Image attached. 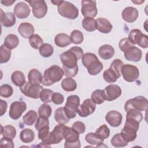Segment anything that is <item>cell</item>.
<instances>
[{
  "mask_svg": "<svg viewBox=\"0 0 148 148\" xmlns=\"http://www.w3.org/2000/svg\"><path fill=\"white\" fill-rule=\"evenodd\" d=\"M124 56L125 59L128 61L138 62L142 58V53L140 49L134 45L124 52Z\"/></svg>",
  "mask_w": 148,
  "mask_h": 148,
  "instance_id": "cell-16",
  "label": "cell"
},
{
  "mask_svg": "<svg viewBox=\"0 0 148 148\" xmlns=\"http://www.w3.org/2000/svg\"><path fill=\"white\" fill-rule=\"evenodd\" d=\"M54 119L57 123L63 124L67 123L69 120V119L67 117L63 107L58 108L56 110L54 113Z\"/></svg>",
  "mask_w": 148,
  "mask_h": 148,
  "instance_id": "cell-28",
  "label": "cell"
},
{
  "mask_svg": "<svg viewBox=\"0 0 148 148\" xmlns=\"http://www.w3.org/2000/svg\"><path fill=\"white\" fill-rule=\"evenodd\" d=\"M20 138L24 143H30L32 142L35 138L34 132L29 128H25L21 131Z\"/></svg>",
  "mask_w": 148,
  "mask_h": 148,
  "instance_id": "cell-32",
  "label": "cell"
},
{
  "mask_svg": "<svg viewBox=\"0 0 148 148\" xmlns=\"http://www.w3.org/2000/svg\"><path fill=\"white\" fill-rule=\"evenodd\" d=\"M1 23L5 27H10L16 23V17L12 12L4 13L1 9Z\"/></svg>",
  "mask_w": 148,
  "mask_h": 148,
  "instance_id": "cell-20",
  "label": "cell"
},
{
  "mask_svg": "<svg viewBox=\"0 0 148 148\" xmlns=\"http://www.w3.org/2000/svg\"><path fill=\"white\" fill-rule=\"evenodd\" d=\"M54 94V91L50 89L45 88L42 90L40 93L39 98L40 100L44 103H49L52 101V96Z\"/></svg>",
  "mask_w": 148,
  "mask_h": 148,
  "instance_id": "cell-42",
  "label": "cell"
},
{
  "mask_svg": "<svg viewBox=\"0 0 148 148\" xmlns=\"http://www.w3.org/2000/svg\"><path fill=\"white\" fill-rule=\"evenodd\" d=\"M11 80L13 83L18 87L22 86L25 82L24 73L19 71H14L11 75Z\"/></svg>",
  "mask_w": 148,
  "mask_h": 148,
  "instance_id": "cell-31",
  "label": "cell"
},
{
  "mask_svg": "<svg viewBox=\"0 0 148 148\" xmlns=\"http://www.w3.org/2000/svg\"><path fill=\"white\" fill-rule=\"evenodd\" d=\"M49 129V127L46 126L38 130V138L42 140V141L45 140L49 136V135L50 132Z\"/></svg>",
  "mask_w": 148,
  "mask_h": 148,
  "instance_id": "cell-54",
  "label": "cell"
},
{
  "mask_svg": "<svg viewBox=\"0 0 148 148\" xmlns=\"http://www.w3.org/2000/svg\"><path fill=\"white\" fill-rule=\"evenodd\" d=\"M105 99L112 101L118 98L121 95V89L117 84H112L103 90Z\"/></svg>",
  "mask_w": 148,
  "mask_h": 148,
  "instance_id": "cell-13",
  "label": "cell"
},
{
  "mask_svg": "<svg viewBox=\"0 0 148 148\" xmlns=\"http://www.w3.org/2000/svg\"><path fill=\"white\" fill-rule=\"evenodd\" d=\"M121 75L125 81L134 82L139 77V71L138 68L135 65L124 64L121 68Z\"/></svg>",
  "mask_w": 148,
  "mask_h": 148,
  "instance_id": "cell-9",
  "label": "cell"
},
{
  "mask_svg": "<svg viewBox=\"0 0 148 148\" xmlns=\"http://www.w3.org/2000/svg\"><path fill=\"white\" fill-rule=\"evenodd\" d=\"M111 143L115 147H123L128 145V142L124 140L121 133L116 134L112 137Z\"/></svg>",
  "mask_w": 148,
  "mask_h": 148,
  "instance_id": "cell-37",
  "label": "cell"
},
{
  "mask_svg": "<svg viewBox=\"0 0 148 148\" xmlns=\"http://www.w3.org/2000/svg\"><path fill=\"white\" fill-rule=\"evenodd\" d=\"M19 44V39L17 35L12 34L8 35L4 40L3 45L9 49H14Z\"/></svg>",
  "mask_w": 148,
  "mask_h": 148,
  "instance_id": "cell-25",
  "label": "cell"
},
{
  "mask_svg": "<svg viewBox=\"0 0 148 148\" xmlns=\"http://www.w3.org/2000/svg\"><path fill=\"white\" fill-rule=\"evenodd\" d=\"M97 29L103 33V34H108L109 33L113 28V26L110 22L105 18H98L97 19Z\"/></svg>",
  "mask_w": 148,
  "mask_h": 148,
  "instance_id": "cell-23",
  "label": "cell"
},
{
  "mask_svg": "<svg viewBox=\"0 0 148 148\" xmlns=\"http://www.w3.org/2000/svg\"><path fill=\"white\" fill-rule=\"evenodd\" d=\"M105 120L112 127H117L121 124L123 116L118 111L110 110L106 113Z\"/></svg>",
  "mask_w": 148,
  "mask_h": 148,
  "instance_id": "cell-15",
  "label": "cell"
},
{
  "mask_svg": "<svg viewBox=\"0 0 148 148\" xmlns=\"http://www.w3.org/2000/svg\"><path fill=\"white\" fill-rule=\"evenodd\" d=\"M137 132L138 131L134 128L124 125L121 130V134L124 140L128 143L134 141L136 139L137 136Z\"/></svg>",
  "mask_w": 148,
  "mask_h": 148,
  "instance_id": "cell-21",
  "label": "cell"
},
{
  "mask_svg": "<svg viewBox=\"0 0 148 148\" xmlns=\"http://www.w3.org/2000/svg\"><path fill=\"white\" fill-rule=\"evenodd\" d=\"M95 134L99 138L105 139H107L110 135V130L106 124H103L99 126L95 131Z\"/></svg>",
  "mask_w": 148,
  "mask_h": 148,
  "instance_id": "cell-46",
  "label": "cell"
},
{
  "mask_svg": "<svg viewBox=\"0 0 148 148\" xmlns=\"http://www.w3.org/2000/svg\"><path fill=\"white\" fill-rule=\"evenodd\" d=\"M54 52L53 46L49 43H43L39 48V53L43 57H49Z\"/></svg>",
  "mask_w": 148,
  "mask_h": 148,
  "instance_id": "cell-43",
  "label": "cell"
},
{
  "mask_svg": "<svg viewBox=\"0 0 148 148\" xmlns=\"http://www.w3.org/2000/svg\"><path fill=\"white\" fill-rule=\"evenodd\" d=\"M14 14L20 19H24L28 17L30 14V8L25 2H20L17 3L13 9Z\"/></svg>",
  "mask_w": 148,
  "mask_h": 148,
  "instance_id": "cell-14",
  "label": "cell"
},
{
  "mask_svg": "<svg viewBox=\"0 0 148 148\" xmlns=\"http://www.w3.org/2000/svg\"><path fill=\"white\" fill-rule=\"evenodd\" d=\"M70 38H71L72 43L76 45H79L82 43L84 39L83 33L80 31L77 30V29L73 30L71 32Z\"/></svg>",
  "mask_w": 148,
  "mask_h": 148,
  "instance_id": "cell-45",
  "label": "cell"
},
{
  "mask_svg": "<svg viewBox=\"0 0 148 148\" xmlns=\"http://www.w3.org/2000/svg\"><path fill=\"white\" fill-rule=\"evenodd\" d=\"M103 77L105 81L109 83H114L117 81V79H119L116 73L110 68L103 72Z\"/></svg>",
  "mask_w": 148,
  "mask_h": 148,
  "instance_id": "cell-40",
  "label": "cell"
},
{
  "mask_svg": "<svg viewBox=\"0 0 148 148\" xmlns=\"http://www.w3.org/2000/svg\"><path fill=\"white\" fill-rule=\"evenodd\" d=\"M38 114L39 116L49 118L51 114V108L47 103H43L40 105L38 109Z\"/></svg>",
  "mask_w": 148,
  "mask_h": 148,
  "instance_id": "cell-48",
  "label": "cell"
},
{
  "mask_svg": "<svg viewBox=\"0 0 148 148\" xmlns=\"http://www.w3.org/2000/svg\"><path fill=\"white\" fill-rule=\"evenodd\" d=\"M138 10L132 6H128L125 8L122 12L121 16L123 19L130 23H134L138 17Z\"/></svg>",
  "mask_w": 148,
  "mask_h": 148,
  "instance_id": "cell-17",
  "label": "cell"
},
{
  "mask_svg": "<svg viewBox=\"0 0 148 148\" xmlns=\"http://www.w3.org/2000/svg\"><path fill=\"white\" fill-rule=\"evenodd\" d=\"M79 105L80 98L79 96L76 95H72L68 97L66 102L64 108L67 117L69 119L76 117Z\"/></svg>",
  "mask_w": 148,
  "mask_h": 148,
  "instance_id": "cell-6",
  "label": "cell"
},
{
  "mask_svg": "<svg viewBox=\"0 0 148 148\" xmlns=\"http://www.w3.org/2000/svg\"><path fill=\"white\" fill-rule=\"evenodd\" d=\"M64 98L62 94L59 92H54L52 96V101L56 105H60L63 103Z\"/></svg>",
  "mask_w": 148,
  "mask_h": 148,
  "instance_id": "cell-57",
  "label": "cell"
},
{
  "mask_svg": "<svg viewBox=\"0 0 148 148\" xmlns=\"http://www.w3.org/2000/svg\"><path fill=\"white\" fill-rule=\"evenodd\" d=\"M14 2H15V0H13V1H8V0L7 1H1V3L6 6H11Z\"/></svg>",
  "mask_w": 148,
  "mask_h": 148,
  "instance_id": "cell-60",
  "label": "cell"
},
{
  "mask_svg": "<svg viewBox=\"0 0 148 148\" xmlns=\"http://www.w3.org/2000/svg\"><path fill=\"white\" fill-rule=\"evenodd\" d=\"M32 7L33 15L37 18H42L45 16L47 12V6L43 0L27 1Z\"/></svg>",
  "mask_w": 148,
  "mask_h": 148,
  "instance_id": "cell-8",
  "label": "cell"
},
{
  "mask_svg": "<svg viewBox=\"0 0 148 148\" xmlns=\"http://www.w3.org/2000/svg\"><path fill=\"white\" fill-rule=\"evenodd\" d=\"M13 89L11 86L8 84H2L0 87V95L3 98H9L12 95Z\"/></svg>",
  "mask_w": 148,
  "mask_h": 148,
  "instance_id": "cell-47",
  "label": "cell"
},
{
  "mask_svg": "<svg viewBox=\"0 0 148 148\" xmlns=\"http://www.w3.org/2000/svg\"><path fill=\"white\" fill-rule=\"evenodd\" d=\"M64 147L65 148H79L81 147V144H80V140L73 143H64Z\"/></svg>",
  "mask_w": 148,
  "mask_h": 148,
  "instance_id": "cell-59",
  "label": "cell"
},
{
  "mask_svg": "<svg viewBox=\"0 0 148 148\" xmlns=\"http://www.w3.org/2000/svg\"><path fill=\"white\" fill-rule=\"evenodd\" d=\"M148 106L147 99L143 96H138L128 99L124 105V109L126 112L130 110L138 111H146Z\"/></svg>",
  "mask_w": 148,
  "mask_h": 148,
  "instance_id": "cell-4",
  "label": "cell"
},
{
  "mask_svg": "<svg viewBox=\"0 0 148 148\" xmlns=\"http://www.w3.org/2000/svg\"><path fill=\"white\" fill-rule=\"evenodd\" d=\"M86 142L92 145H95L97 147L102 146L104 139L99 138L95 133L90 132L87 134L85 136Z\"/></svg>",
  "mask_w": 148,
  "mask_h": 148,
  "instance_id": "cell-27",
  "label": "cell"
},
{
  "mask_svg": "<svg viewBox=\"0 0 148 148\" xmlns=\"http://www.w3.org/2000/svg\"><path fill=\"white\" fill-rule=\"evenodd\" d=\"M26 109L27 105L24 102L15 101L10 105L9 115L11 119L17 120L21 117V114Z\"/></svg>",
  "mask_w": 148,
  "mask_h": 148,
  "instance_id": "cell-12",
  "label": "cell"
},
{
  "mask_svg": "<svg viewBox=\"0 0 148 148\" xmlns=\"http://www.w3.org/2000/svg\"><path fill=\"white\" fill-rule=\"evenodd\" d=\"M54 43L60 47H65L71 44L72 42L68 35L64 33H60L55 36Z\"/></svg>",
  "mask_w": 148,
  "mask_h": 148,
  "instance_id": "cell-24",
  "label": "cell"
},
{
  "mask_svg": "<svg viewBox=\"0 0 148 148\" xmlns=\"http://www.w3.org/2000/svg\"><path fill=\"white\" fill-rule=\"evenodd\" d=\"M123 65V62L120 59L114 60L110 64V68L116 73L119 78L121 76V68Z\"/></svg>",
  "mask_w": 148,
  "mask_h": 148,
  "instance_id": "cell-44",
  "label": "cell"
},
{
  "mask_svg": "<svg viewBox=\"0 0 148 148\" xmlns=\"http://www.w3.org/2000/svg\"><path fill=\"white\" fill-rule=\"evenodd\" d=\"M142 34V32L140 29H134L130 31L128 35V39L132 44L135 45L136 44L138 39L139 38V37Z\"/></svg>",
  "mask_w": 148,
  "mask_h": 148,
  "instance_id": "cell-49",
  "label": "cell"
},
{
  "mask_svg": "<svg viewBox=\"0 0 148 148\" xmlns=\"http://www.w3.org/2000/svg\"><path fill=\"white\" fill-rule=\"evenodd\" d=\"M103 68V66L102 63L98 60L94 62L92 64H91L90 66H89L87 69L88 73L90 75L95 76L99 73L102 70Z\"/></svg>",
  "mask_w": 148,
  "mask_h": 148,
  "instance_id": "cell-36",
  "label": "cell"
},
{
  "mask_svg": "<svg viewBox=\"0 0 148 148\" xmlns=\"http://www.w3.org/2000/svg\"><path fill=\"white\" fill-rule=\"evenodd\" d=\"M8 104L7 102L5 101H3L2 99L0 100V116H3L7 109Z\"/></svg>",
  "mask_w": 148,
  "mask_h": 148,
  "instance_id": "cell-58",
  "label": "cell"
},
{
  "mask_svg": "<svg viewBox=\"0 0 148 148\" xmlns=\"http://www.w3.org/2000/svg\"><path fill=\"white\" fill-rule=\"evenodd\" d=\"M18 32L20 35L24 38H29L34 35L35 29L34 26L29 23H22L17 28Z\"/></svg>",
  "mask_w": 148,
  "mask_h": 148,
  "instance_id": "cell-19",
  "label": "cell"
},
{
  "mask_svg": "<svg viewBox=\"0 0 148 148\" xmlns=\"http://www.w3.org/2000/svg\"><path fill=\"white\" fill-rule=\"evenodd\" d=\"M64 143H71L79 140V134L71 128L65 125L64 128Z\"/></svg>",
  "mask_w": 148,
  "mask_h": 148,
  "instance_id": "cell-18",
  "label": "cell"
},
{
  "mask_svg": "<svg viewBox=\"0 0 148 148\" xmlns=\"http://www.w3.org/2000/svg\"><path fill=\"white\" fill-rule=\"evenodd\" d=\"M65 125L63 124H59L56 125L53 131L50 132L47 138L42 141L43 143L50 147V145L53 144L59 143L64 139V128Z\"/></svg>",
  "mask_w": 148,
  "mask_h": 148,
  "instance_id": "cell-5",
  "label": "cell"
},
{
  "mask_svg": "<svg viewBox=\"0 0 148 148\" xmlns=\"http://www.w3.org/2000/svg\"><path fill=\"white\" fill-rule=\"evenodd\" d=\"M42 74L36 69H31L28 74V82L31 84H38L41 83L42 80Z\"/></svg>",
  "mask_w": 148,
  "mask_h": 148,
  "instance_id": "cell-30",
  "label": "cell"
},
{
  "mask_svg": "<svg viewBox=\"0 0 148 148\" xmlns=\"http://www.w3.org/2000/svg\"><path fill=\"white\" fill-rule=\"evenodd\" d=\"M136 44L140 47L146 49L148 47V36L147 35L142 34L138 40Z\"/></svg>",
  "mask_w": 148,
  "mask_h": 148,
  "instance_id": "cell-55",
  "label": "cell"
},
{
  "mask_svg": "<svg viewBox=\"0 0 148 148\" xmlns=\"http://www.w3.org/2000/svg\"><path fill=\"white\" fill-rule=\"evenodd\" d=\"M38 114L34 110L28 111L23 117V121L27 125H32L38 119Z\"/></svg>",
  "mask_w": 148,
  "mask_h": 148,
  "instance_id": "cell-33",
  "label": "cell"
},
{
  "mask_svg": "<svg viewBox=\"0 0 148 148\" xmlns=\"http://www.w3.org/2000/svg\"><path fill=\"white\" fill-rule=\"evenodd\" d=\"M61 87L65 91H73L76 90L77 84L76 81L71 77H66L64 79L61 84Z\"/></svg>",
  "mask_w": 148,
  "mask_h": 148,
  "instance_id": "cell-29",
  "label": "cell"
},
{
  "mask_svg": "<svg viewBox=\"0 0 148 148\" xmlns=\"http://www.w3.org/2000/svg\"><path fill=\"white\" fill-rule=\"evenodd\" d=\"M29 43L32 48L38 49L43 44V41L39 35L34 34L29 38Z\"/></svg>",
  "mask_w": 148,
  "mask_h": 148,
  "instance_id": "cell-41",
  "label": "cell"
},
{
  "mask_svg": "<svg viewBox=\"0 0 148 148\" xmlns=\"http://www.w3.org/2000/svg\"><path fill=\"white\" fill-rule=\"evenodd\" d=\"M62 71L64 72V75H65L66 77H73L76 76L78 72V65L72 68H66L62 66Z\"/></svg>",
  "mask_w": 148,
  "mask_h": 148,
  "instance_id": "cell-50",
  "label": "cell"
},
{
  "mask_svg": "<svg viewBox=\"0 0 148 148\" xmlns=\"http://www.w3.org/2000/svg\"><path fill=\"white\" fill-rule=\"evenodd\" d=\"M98 54L101 58L107 60L113 57L114 54V49L110 45H104L99 48Z\"/></svg>",
  "mask_w": 148,
  "mask_h": 148,
  "instance_id": "cell-22",
  "label": "cell"
},
{
  "mask_svg": "<svg viewBox=\"0 0 148 148\" xmlns=\"http://www.w3.org/2000/svg\"><path fill=\"white\" fill-rule=\"evenodd\" d=\"M49 121L48 118L45 117H41L39 116L35 123V127L36 130H39L43 127L49 126Z\"/></svg>",
  "mask_w": 148,
  "mask_h": 148,
  "instance_id": "cell-51",
  "label": "cell"
},
{
  "mask_svg": "<svg viewBox=\"0 0 148 148\" xmlns=\"http://www.w3.org/2000/svg\"><path fill=\"white\" fill-rule=\"evenodd\" d=\"M72 128L76 131L79 134H83L86 131V126L85 124L80 121H77L75 122L72 127Z\"/></svg>",
  "mask_w": 148,
  "mask_h": 148,
  "instance_id": "cell-53",
  "label": "cell"
},
{
  "mask_svg": "<svg viewBox=\"0 0 148 148\" xmlns=\"http://www.w3.org/2000/svg\"><path fill=\"white\" fill-rule=\"evenodd\" d=\"M1 134L3 137L14 139L16 135V130L15 127L11 125H7L1 127Z\"/></svg>",
  "mask_w": 148,
  "mask_h": 148,
  "instance_id": "cell-34",
  "label": "cell"
},
{
  "mask_svg": "<svg viewBox=\"0 0 148 148\" xmlns=\"http://www.w3.org/2000/svg\"><path fill=\"white\" fill-rule=\"evenodd\" d=\"M83 28L88 32H92L97 29V21L94 18L84 17L82 20Z\"/></svg>",
  "mask_w": 148,
  "mask_h": 148,
  "instance_id": "cell-26",
  "label": "cell"
},
{
  "mask_svg": "<svg viewBox=\"0 0 148 148\" xmlns=\"http://www.w3.org/2000/svg\"><path fill=\"white\" fill-rule=\"evenodd\" d=\"M81 12L84 17H95L98 13L96 1L83 0L81 2Z\"/></svg>",
  "mask_w": 148,
  "mask_h": 148,
  "instance_id": "cell-10",
  "label": "cell"
},
{
  "mask_svg": "<svg viewBox=\"0 0 148 148\" xmlns=\"http://www.w3.org/2000/svg\"><path fill=\"white\" fill-rule=\"evenodd\" d=\"M132 46H134V45L132 44L128 39L126 38L121 39L119 43V49L124 53Z\"/></svg>",
  "mask_w": 148,
  "mask_h": 148,
  "instance_id": "cell-52",
  "label": "cell"
},
{
  "mask_svg": "<svg viewBox=\"0 0 148 148\" xmlns=\"http://www.w3.org/2000/svg\"><path fill=\"white\" fill-rule=\"evenodd\" d=\"M61 1H51V2L54 5H57V6H58V5L61 2Z\"/></svg>",
  "mask_w": 148,
  "mask_h": 148,
  "instance_id": "cell-61",
  "label": "cell"
},
{
  "mask_svg": "<svg viewBox=\"0 0 148 148\" xmlns=\"http://www.w3.org/2000/svg\"><path fill=\"white\" fill-rule=\"evenodd\" d=\"M84 53L79 46H73L60 55V60L63 66L72 68L77 65V61L82 58Z\"/></svg>",
  "mask_w": 148,
  "mask_h": 148,
  "instance_id": "cell-1",
  "label": "cell"
},
{
  "mask_svg": "<svg viewBox=\"0 0 148 148\" xmlns=\"http://www.w3.org/2000/svg\"><path fill=\"white\" fill-rule=\"evenodd\" d=\"M20 89L21 92L25 96L34 99H38L39 98L40 91L43 88L40 84H31L29 82H25L20 87Z\"/></svg>",
  "mask_w": 148,
  "mask_h": 148,
  "instance_id": "cell-7",
  "label": "cell"
},
{
  "mask_svg": "<svg viewBox=\"0 0 148 148\" xmlns=\"http://www.w3.org/2000/svg\"><path fill=\"white\" fill-rule=\"evenodd\" d=\"M96 109V104L90 98L85 99L83 103L79 105L77 113L82 117H86L94 112Z\"/></svg>",
  "mask_w": 148,
  "mask_h": 148,
  "instance_id": "cell-11",
  "label": "cell"
},
{
  "mask_svg": "<svg viewBox=\"0 0 148 148\" xmlns=\"http://www.w3.org/2000/svg\"><path fill=\"white\" fill-rule=\"evenodd\" d=\"M91 99L95 102V104L100 105L105 101V97L103 91L102 90H95L92 92L91 95Z\"/></svg>",
  "mask_w": 148,
  "mask_h": 148,
  "instance_id": "cell-39",
  "label": "cell"
},
{
  "mask_svg": "<svg viewBox=\"0 0 148 148\" xmlns=\"http://www.w3.org/2000/svg\"><path fill=\"white\" fill-rule=\"evenodd\" d=\"M82 64L84 67L87 68L90 65L98 60L97 56L92 53H86L82 57Z\"/></svg>",
  "mask_w": 148,
  "mask_h": 148,
  "instance_id": "cell-35",
  "label": "cell"
},
{
  "mask_svg": "<svg viewBox=\"0 0 148 148\" xmlns=\"http://www.w3.org/2000/svg\"><path fill=\"white\" fill-rule=\"evenodd\" d=\"M0 146L2 147H10L13 148L14 147L13 139L3 137L0 141Z\"/></svg>",
  "mask_w": 148,
  "mask_h": 148,
  "instance_id": "cell-56",
  "label": "cell"
},
{
  "mask_svg": "<svg viewBox=\"0 0 148 148\" xmlns=\"http://www.w3.org/2000/svg\"><path fill=\"white\" fill-rule=\"evenodd\" d=\"M11 51L4 45H1L0 47V63H6L10 58Z\"/></svg>",
  "mask_w": 148,
  "mask_h": 148,
  "instance_id": "cell-38",
  "label": "cell"
},
{
  "mask_svg": "<svg viewBox=\"0 0 148 148\" xmlns=\"http://www.w3.org/2000/svg\"><path fill=\"white\" fill-rule=\"evenodd\" d=\"M63 76L62 69L58 65H53L45 71L42 77L41 83L45 86L53 85L54 83L59 82Z\"/></svg>",
  "mask_w": 148,
  "mask_h": 148,
  "instance_id": "cell-2",
  "label": "cell"
},
{
  "mask_svg": "<svg viewBox=\"0 0 148 148\" xmlns=\"http://www.w3.org/2000/svg\"><path fill=\"white\" fill-rule=\"evenodd\" d=\"M57 10L61 16L71 20L75 19L79 16V10L77 7L66 1H61L57 6Z\"/></svg>",
  "mask_w": 148,
  "mask_h": 148,
  "instance_id": "cell-3",
  "label": "cell"
}]
</instances>
